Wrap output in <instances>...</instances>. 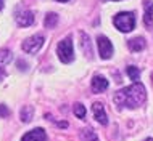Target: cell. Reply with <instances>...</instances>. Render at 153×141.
Instances as JSON below:
<instances>
[{"label": "cell", "instance_id": "ffe728a7", "mask_svg": "<svg viewBox=\"0 0 153 141\" xmlns=\"http://www.w3.org/2000/svg\"><path fill=\"white\" fill-rule=\"evenodd\" d=\"M3 8V0H0V10Z\"/></svg>", "mask_w": 153, "mask_h": 141}, {"label": "cell", "instance_id": "5bb4252c", "mask_svg": "<svg viewBox=\"0 0 153 141\" xmlns=\"http://www.w3.org/2000/svg\"><path fill=\"white\" fill-rule=\"evenodd\" d=\"M127 76L131 77V80H134V84H139L140 79V70L135 66H127Z\"/></svg>", "mask_w": 153, "mask_h": 141}, {"label": "cell", "instance_id": "7c38bea8", "mask_svg": "<svg viewBox=\"0 0 153 141\" xmlns=\"http://www.w3.org/2000/svg\"><path fill=\"white\" fill-rule=\"evenodd\" d=\"M81 47H82V50L85 51V55H87L89 58L92 56V47H90L89 35H87V34H84V32L81 34Z\"/></svg>", "mask_w": 153, "mask_h": 141}, {"label": "cell", "instance_id": "8fae6325", "mask_svg": "<svg viewBox=\"0 0 153 141\" xmlns=\"http://www.w3.org/2000/svg\"><path fill=\"white\" fill-rule=\"evenodd\" d=\"M127 45H129V48L132 51H140V50L145 48V40H143L142 37H135V39H131L129 42H127Z\"/></svg>", "mask_w": 153, "mask_h": 141}, {"label": "cell", "instance_id": "ac0fdd59", "mask_svg": "<svg viewBox=\"0 0 153 141\" xmlns=\"http://www.w3.org/2000/svg\"><path fill=\"white\" fill-rule=\"evenodd\" d=\"M73 109H74V114H76L79 119H84V117H85V107L82 106L81 103H76Z\"/></svg>", "mask_w": 153, "mask_h": 141}, {"label": "cell", "instance_id": "2e32d148", "mask_svg": "<svg viewBox=\"0 0 153 141\" xmlns=\"http://www.w3.org/2000/svg\"><path fill=\"white\" fill-rule=\"evenodd\" d=\"M32 114H34V109L31 106H24L21 109V120L23 122H29L32 119Z\"/></svg>", "mask_w": 153, "mask_h": 141}, {"label": "cell", "instance_id": "4fadbf2b", "mask_svg": "<svg viewBox=\"0 0 153 141\" xmlns=\"http://www.w3.org/2000/svg\"><path fill=\"white\" fill-rule=\"evenodd\" d=\"M11 59H13V55L10 50H0V69L5 68Z\"/></svg>", "mask_w": 153, "mask_h": 141}, {"label": "cell", "instance_id": "30bf717a", "mask_svg": "<svg viewBox=\"0 0 153 141\" xmlns=\"http://www.w3.org/2000/svg\"><path fill=\"white\" fill-rule=\"evenodd\" d=\"M143 23L147 27L152 26L153 23V2L152 0H145V15H143Z\"/></svg>", "mask_w": 153, "mask_h": 141}, {"label": "cell", "instance_id": "9a60e30c", "mask_svg": "<svg viewBox=\"0 0 153 141\" xmlns=\"http://www.w3.org/2000/svg\"><path fill=\"white\" fill-rule=\"evenodd\" d=\"M81 138H82V141H98L97 135H95V131H92L90 128H85V130H82Z\"/></svg>", "mask_w": 153, "mask_h": 141}, {"label": "cell", "instance_id": "ba28073f", "mask_svg": "<svg viewBox=\"0 0 153 141\" xmlns=\"http://www.w3.org/2000/svg\"><path fill=\"white\" fill-rule=\"evenodd\" d=\"M108 79H105L103 76H95L92 79V90L95 93H102L108 88Z\"/></svg>", "mask_w": 153, "mask_h": 141}, {"label": "cell", "instance_id": "7402d4cb", "mask_svg": "<svg viewBox=\"0 0 153 141\" xmlns=\"http://www.w3.org/2000/svg\"><path fill=\"white\" fill-rule=\"evenodd\" d=\"M58 2H69V0H58Z\"/></svg>", "mask_w": 153, "mask_h": 141}, {"label": "cell", "instance_id": "9c48e42d", "mask_svg": "<svg viewBox=\"0 0 153 141\" xmlns=\"http://www.w3.org/2000/svg\"><path fill=\"white\" fill-rule=\"evenodd\" d=\"M16 23H18V26H31L32 23H34V15L31 13V11H23V13H19L16 16Z\"/></svg>", "mask_w": 153, "mask_h": 141}, {"label": "cell", "instance_id": "7a4b0ae2", "mask_svg": "<svg viewBox=\"0 0 153 141\" xmlns=\"http://www.w3.org/2000/svg\"><path fill=\"white\" fill-rule=\"evenodd\" d=\"M113 24L116 26L119 31L123 32H131L135 26V15L131 13V11H123V13H118L113 18Z\"/></svg>", "mask_w": 153, "mask_h": 141}, {"label": "cell", "instance_id": "d6986e66", "mask_svg": "<svg viewBox=\"0 0 153 141\" xmlns=\"http://www.w3.org/2000/svg\"><path fill=\"white\" fill-rule=\"evenodd\" d=\"M2 77H3V69H0V80H2Z\"/></svg>", "mask_w": 153, "mask_h": 141}, {"label": "cell", "instance_id": "e0dca14e", "mask_svg": "<svg viewBox=\"0 0 153 141\" xmlns=\"http://www.w3.org/2000/svg\"><path fill=\"white\" fill-rule=\"evenodd\" d=\"M56 23H58V15H55V13H48L47 16H45V26H47V27L56 26Z\"/></svg>", "mask_w": 153, "mask_h": 141}, {"label": "cell", "instance_id": "44dd1931", "mask_svg": "<svg viewBox=\"0 0 153 141\" xmlns=\"http://www.w3.org/2000/svg\"><path fill=\"white\" fill-rule=\"evenodd\" d=\"M145 141H153V138H147Z\"/></svg>", "mask_w": 153, "mask_h": 141}, {"label": "cell", "instance_id": "52a82bcc", "mask_svg": "<svg viewBox=\"0 0 153 141\" xmlns=\"http://www.w3.org/2000/svg\"><path fill=\"white\" fill-rule=\"evenodd\" d=\"M21 141H47V135H45L44 128H34V130L27 131L21 138Z\"/></svg>", "mask_w": 153, "mask_h": 141}, {"label": "cell", "instance_id": "277c9868", "mask_svg": "<svg viewBox=\"0 0 153 141\" xmlns=\"http://www.w3.org/2000/svg\"><path fill=\"white\" fill-rule=\"evenodd\" d=\"M45 42V39H44V35H40V34H37V35H32L29 37V39H26L23 42V50L26 53H31V55H36L37 51H39L40 48H42V45Z\"/></svg>", "mask_w": 153, "mask_h": 141}, {"label": "cell", "instance_id": "8992f818", "mask_svg": "<svg viewBox=\"0 0 153 141\" xmlns=\"http://www.w3.org/2000/svg\"><path fill=\"white\" fill-rule=\"evenodd\" d=\"M92 112H94V117L98 123H102V125H106V123H108V115H106L105 107H103L102 103H94L92 104Z\"/></svg>", "mask_w": 153, "mask_h": 141}, {"label": "cell", "instance_id": "6da1fadb", "mask_svg": "<svg viewBox=\"0 0 153 141\" xmlns=\"http://www.w3.org/2000/svg\"><path fill=\"white\" fill-rule=\"evenodd\" d=\"M147 99V92L145 87L142 84H132L126 88H121L114 93V103L119 107H129V109H135L140 104H143Z\"/></svg>", "mask_w": 153, "mask_h": 141}, {"label": "cell", "instance_id": "5b68a950", "mask_svg": "<svg viewBox=\"0 0 153 141\" xmlns=\"http://www.w3.org/2000/svg\"><path fill=\"white\" fill-rule=\"evenodd\" d=\"M97 45H98V53H100L102 59H108V58L113 56V45H111L110 39L100 35L97 40Z\"/></svg>", "mask_w": 153, "mask_h": 141}, {"label": "cell", "instance_id": "3957f363", "mask_svg": "<svg viewBox=\"0 0 153 141\" xmlns=\"http://www.w3.org/2000/svg\"><path fill=\"white\" fill-rule=\"evenodd\" d=\"M56 55L63 63H71L74 59V48H73V40L71 37H66L56 47Z\"/></svg>", "mask_w": 153, "mask_h": 141}]
</instances>
